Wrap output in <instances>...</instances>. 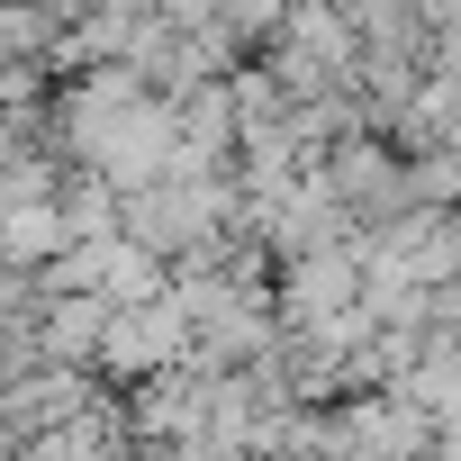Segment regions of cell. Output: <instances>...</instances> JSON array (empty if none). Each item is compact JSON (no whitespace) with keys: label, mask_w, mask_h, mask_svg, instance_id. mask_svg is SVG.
Wrapping results in <instances>:
<instances>
[{"label":"cell","mask_w":461,"mask_h":461,"mask_svg":"<svg viewBox=\"0 0 461 461\" xmlns=\"http://www.w3.org/2000/svg\"><path fill=\"white\" fill-rule=\"evenodd\" d=\"M317 181H326V199L353 217V236H380V226L407 217V154H398L389 136H344V145L317 163Z\"/></svg>","instance_id":"obj_1"},{"label":"cell","mask_w":461,"mask_h":461,"mask_svg":"<svg viewBox=\"0 0 461 461\" xmlns=\"http://www.w3.org/2000/svg\"><path fill=\"white\" fill-rule=\"evenodd\" d=\"M362 281H371L362 245L281 263V335H335L344 317H362Z\"/></svg>","instance_id":"obj_2"},{"label":"cell","mask_w":461,"mask_h":461,"mask_svg":"<svg viewBox=\"0 0 461 461\" xmlns=\"http://www.w3.org/2000/svg\"><path fill=\"white\" fill-rule=\"evenodd\" d=\"M127 416H136V443H217V371L208 362L154 371L145 389H127Z\"/></svg>","instance_id":"obj_3"},{"label":"cell","mask_w":461,"mask_h":461,"mask_svg":"<svg viewBox=\"0 0 461 461\" xmlns=\"http://www.w3.org/2000/svg\"><path fill=\"white\" fill-rule=\"evenodd\" d=\"M109 326H118V308H109L100 290H73V299H46V308H37L46 362H64V371H100V344H109Z\"/></svg>","instance_id":"obj_4"},{"label":"cell","mask_w":461,"mask_h":461,"mask_svg":"<svg viewBox=\"0 0 461 461\" xmlns=\"http://www.w3.org/2000/svg\"><path fill=\"white\" fill-rule=\"evenodd\" d=\"M64 254H73V226H64L55 199L0 208V263H10V272H46V263H64Z\"/></svg>","instance_id":"obj_5"},{"label":"cell","mask_w":461,"mask_h":461,"mask_svg":"<svg viewBox=\"0 0 461 461\" xmlns=\"http://www.w3.org/2000/svg\"><path fill=\"white\" fill-rule=\"evenodd\" d=\"M55 46H64V19L46 0H0V64H46L55 73Z\"/></svg>","instance_id":"obj_6"},{"label":"cell","mask_w":461,"mask_h":461,"mask_svg":"<svg viewBox=\"0 0 461 461\" xmlns=\"http://www.w3.org/2000/svg\"><path fill=\"white\" fill-rule=\"evenodd\" d=\"M290 10H299V0H226V28H236V37L263 55V46L281 37V19H290Z\"/></svg>","instance_id":"obj_7"},{"label":"cell","mask_w":461,"mask_h":461,"mask_svg":"<svg viewBox=\"0 0 461 461\" xmlns=\"http://www.w3.org/2000/svg\"><path fill=\"white\" fill-rule=\"evenodd\" d=\"M154 19H172V28H217L226 0H154Z\"/></svg>","instance_id":"obj_8"},{"label":"cell","mask_w":461,"mask_h":461,"mask_svg":"<svg viewBox=\"0 0 461 461\" xmlns=\"http://www.w3.org/2000/svg\"><path fill=\"white\" fill-rule=\"evenodd\" d=\"M145 461H245V452H226V443H145Z\"/></svg>","instance_id":"obj_9"},{"label":"cell","mask_w":461,"mask_h":461,"mask_svg":"<svg viewBox=\"0 0 461 461\" xmlns=\"http://www.w3.org/2000/svg\"><path fill=\"white\" fill-rule=\"evenodd\" d=\"M434 73H452V82H461V19H452V28H434Z\"/></svg>","instance_id":"obj_10"}]
</instances>
